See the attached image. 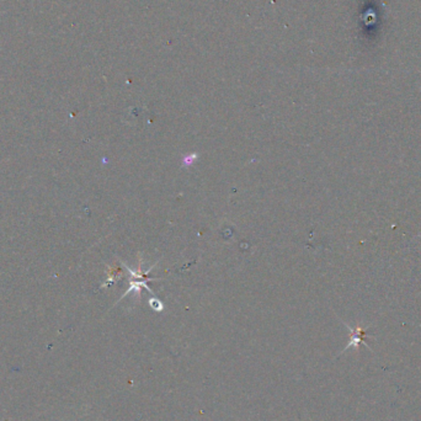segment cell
<instances>
[{
  "label": "cell",
  "mask_w": 421,
  "mask_h": 421,
  "mask_svg": "<svg viewBox=\"0 0 421 421\" xmlns=\"http://www.w3.org/2000/svg\"><path fill=\"white\" fill-rule=\"evenodd\" d=\"M345 324V327L348 328L349 330H350L351 336H350V341H349V344L346 345V348L344 349V351L349 350L350 348H353L357 350L358 348H360L361 344H363L366 348L369 349V346L367 345L366 343H364V339L368 336V334H367V328H362V327H355V328H351L350 325L346 324V323H344ZM369 350L372 351V349H369ZM343 351V352H344Z\"/></svg>",
  "instance_id": "1"
},
{
  "label": "cell",
  "mask_w": 421,
  "mask_h": 421,
  "mask_svg": "<svg viewBox=\"0 0 421 421\" xmlns=\"http://www.w3.org/2000/svg\"><path fill=\"white\" fill-rule=\"evenodd\" d=\"M128 281H130V287H128V289L127 291L125 292V293L122 294V296H121V298L119 299V302L121 301V299L122 298H125L126 296H128V294H135V297H136V299H140V293H142V287L143 288H145L147 289L148 292H149V293H151V294H154V292L151 291V289L149 288V287H148V284H147V282L145 281H138V280H128ZM117 302V303H119Z\"/></svg>",
  "instance_id": "2"
},
{
  "label": "cell",
  "mask_w": 421,
  "mask_h": 421,
  "mask_svg": "<svg viewBox=\"0 0 421 421\" xmlns=\"http://www.w3.org/2000/svg\"><path fill=\"white\" fill-rule=\"evenodd\" d=\"M106 269H107L106 270L107 277H106V281L101 284V288H105V287H109L111 286V284H114L115 282L119 281L121 275H122V269H121V266L117 265V264H114V265H107Z\"/></svg>",
  "instance_id": "3"
},
{
  "label": "cell",
  "mask_w": 421,
  "mask_h": 421,
  "mask_svg": "<svg viewBox=\"0 0 421 421\" xmlns=\"http://www.w3.org/2000/svg\"><path fill=\"white\" fill-rule=\"evenodd\" d=\"M199 159V154L197 153H190L187 155H185L181 160L182 168H190L191 165H194L195 161Z\"/></svg>",
  "instance_id": "4"
},
{
  "label": "cell",
  "mask_w": 421,
  "mask_h": 421,
  "mask_svg": "<svg viewBox=\"0 0 421 421\" xmlns=\"http://www.w3.org/2000/svg\"><path fill=\"white\" fill-rule=\"evenodd\" d=\"M148 303H149V305H150L151 309L155 310V312H163V310H164L163 302H161L160 299L155 298V297H150L149 301H148Z\"/></svg>",
  "instance_id": "5"
}]
</instances>
